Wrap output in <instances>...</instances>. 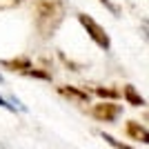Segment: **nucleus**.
<instances>
[{
  "label": "nucleus",
  "mask_w": 149,
  "mask_h": 149,
  "mask_svg": "<svg viewBox=\"0 0 149 149\" xmlns=\"http://www.w3.org/2000/svg\"><path fill=\"white\" fill-rule=\"evenodd\" d=\"M78 20H80V25L87 29L89 38H91L93 42L98 45L100 49H109L111 47V40H109V33L105 31V27H100L96 20L91 18V16H87V13H78Z\"/></svg>",
  "instance_id": "obj_1"
},
{
  "label": "nucleus",
  "mask_w": 149,
  "mask_h": 149,
  "mask_svg": "<svg viewBox=\"0 0 149 149\" xmlns=\"http://www.w3.org/2000/svg\"><path fill=\"white\" fill-rule=\"evenodd\" d=\"M60 16H62V7L58 0H42L38 5V25L42 27L45 22H51V29L60 22Z\"/></svg>",
  "instance_id": "obj_2"
},
{
  "label": "nucleus",
  "mask_w": 149,
  "mask_h": 149,
  "mask_svg": "<svg viewBox=\"0 0 149 149\" xmlns=\"http://www.w3.org/2000/svg\"><path fill=\"white\" fill-rule=\"evenodd\" d=\"M120 113H123V107L116 105L113 100H100L91 107V116L98 123H113Z\"/></svg>",
  "instance_id": "obj_3"
},
{
  "label": "nucleus",
  "mask_w": 149,
  "mask_h": 149,
  "mask_svg": "<svg viewBox=\"0 0 149 149\" xmlns=\"http://www.w3.org/2000/svg\"><path fill=\"white\" fill-rule=\"evenodd\" d=\"M125 134H127L134 143H143V145L149 143V131H147V127L140 125L138 120H127V123H125Z\"/></svg>",
  "instance_id": "obj_4"
},
{
  "label": "nucleus",
  "mask_w": 149,
  "mask_h": 149,
  "mask_svg": "<svg viewBox=\"0 0 149 149\" xmlns=\"http://www.w3.org/2000/svg\"><path fill=\"white\" fill-rule=\"evenodd\" d=\"M58 93L65 96V98H69V100H74V102H78V105H89V102H91L89 91L78 89V87H71V85H62V87H58Z\"/></svg>",
  "instance_id": "obj_5"
},
{
  "label": "nucleus",
  "mask_w": 149,
  "mask_h": 149,
  "mask_svg": "<svg viewBox=\"0 0 149 149\" xmlns=\"http://www.w3.org/2000/svg\"><path fill=\"white\" fill-rule=\"evenodd\" d=\"M123 98L127 100L131 107H145V102H147V100H145L143 96L136 91V87H134V85H125V87H123Z\"/></svg>",
  "instance_id": "obj_6"
},
{
  "label": "nucleus",
  "mask_w": 149,
  "mask_h": 149,
  "mask_svg": "<svg viewBox=\"0 0 149 149\" xmlns=\"http://www.w3.org/2000/svg\"><path fill=\"white\" fill-rule=\"evenodd\" d=\"M0 65L9 71H27L31 67L29 58H11V60H0Z\"/></svg>",
  "instance_id": "obj_7"
},
{
  "label": "nucleus",
  "mask_w": 149,
  "mask_h": 149,
  "mask_svg": "<svg viewBox=\"0 0 149 149\" xmlns=\"http://www.w3.org/2000/svg\"><path fill=\"white\" fill-rule=\"evenodd\" d=\"M93 93H96L100 100H118L120 98V93L116 91V89H111V87H96Z\"/></svg>",
  "instance_id": "obj_8"
},
{
  "label": "nucleus",
  "mask_w": 149,
  "mask_h": 149,
  "mask_svg": "<svg viewBox=\"0 0 149 149\" xmlns=\"http://www.w3.org/2000/svg\"><path fill=\"white\" fill-rule=\"evenodd\" d=\"M25 76L29 78H40V80H51V74L49 71H42V69H36V67H29L27 71H22Z\"/></svg>",
  "instance_id": "obj_9"
},
{
  "label": "nucleus",
  "mask_w": 149,
  "mask_h": 149,
  "mask_svg": "<svg viewBox=\"0 0 149 149\" xmlns=\"http://www.w3.org/2000/svg\"><path fill=\"white\" fill-rule=\"evenodd\" d=\"M102 140H105L107 145H111L113 149H134L131 145H127V143H120V140H116L113 136H109V134H105V131H102Z\"/></svg>",
  "instance_id": "obj_10"
},
{
  "label": "nucleus",
  "mask_w": 149,
  "mask_h": 149,
  "mask_svg": "<svg viewBox=\"0 0 149 149\" xmlns=\"http://www.w3.org/2000/svg\"><path fill=\"white\" fill-rule=\"evenodd\" d=\"M20 0H0V9H11V7H18Z\"/></svg>",
  "instance_id": "obj_11"
},
{
  "label": "nucleus",
  "mask_w": 149,
  "mask_h": 149,
  "mask_svg": "<svg viewBox=\"0 0 149 149\" xmlns=\"http://www.w3.org/2000/svg\"><path fill=\"white\" fill-rule=\"evenodd\" d=\"M100 2H102V5H105V7H109V9H111V11H116V7H113L111 2H109V0H100Z\"/></svg>",
  "instance_id": "obj_12"
},
{
  "label": "nucleus",
  "mask_w": 149,
  "mask_h": 149,
  "mask_svg": "<svg viewBox=\"0 0 149 149\" xmlns=\"http://www.w3.org/2000/svg\"><path fill=\"white\" fill-rule=\"evenodd\" d=\"M0 107H7V109H13L11 105H7V102H5V98H2V96H0Z\"/></svg>",
  "instance_id": "obj_13"
}]
</instances>
